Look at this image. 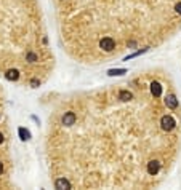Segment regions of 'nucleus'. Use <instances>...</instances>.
Segmentation results:
<instances>
[{
	"label": "nucleus",
	"instance_id": "nucleus-4",
	"mask_svg": "<svg viewBox=\"0 0 181 190\" xmlns=\"http://www.w3.org/2000/svg\"><path fill=\"white\" fill-rule=\"evenodd\" d=\"M159 171H160V161H157V160L149 161L148 163V174L149 176H156Z\"/></svg>",
	"mask_w": 181,
	"mask_h": 190
},
{
	"label": "nucleus",
	"instance_id": "nucleus-17",
	"mask_svg": "<svg viewBox=\"0 0 181 190\" xmlns=\"http://www.w3.org/2000/svg\"><path fill=\"white\" fill-rule=\"evenodd\" d=\"M2 173H3V165L0 163V174H2Z\"/></svg>",
	"mask_w": 181,
	"mask_h": 190
},
{
	"label": "nucleus",
	"instance_id": "nucleus-8",
	"mask_svg": "<svg viewBox=\"0 0 181 190\" xmlns=\"http://www.w3.org/2000/svg\"><path fill=\"white\" fill-rule=\"evenodd\" d=\"M5 77H7V80H10V82H16L19 78V72L16 69H10V70H7Z\"/></svg>",
	"mask_w": 181,
	"mask_h": 190
},
{
	"label": "nucleus",
	"instance_id": "nucleus-11",
	"mask_svg": "<svg viewBox=\"0 0 181 190\" xmlns=\"http://www.w3.org/2000/svg\"><path fill=\"white\" fill-rule=\"evenodd\" d=\"M127 74V69H111L108 72V75H111V77H116V75H124Z\"/></svg>",
	"mask_w": 181,
	"mask_h": 190
},
{
	"label": "nucleus",
	"instance_id": "nucleus-16",
	"mask_svg": "<svg viewBox=\"0 0 181 190\" xmlns=\"http://www.w3.org/2000/svg\"><path fill=\"white\" fill-rule=\"evenodd\" d=\"M3 139H5V137H3V134L0 133V144H2V142H3Z\"/></svg>",
	"mask_w": 181,
	"mask_h": 190
},
{
	"label": "nucleus",
	"instance_id": "nucleus-5",
	"mask_svg": "<svg viewBox=\"0 0 181 190\" xmlns=\"http://www.w3.org/2000/svg\"><path fill=\"white\" fill-rule=\"evenodd\" d=\"M165 105H167L168 109H176L178 107V99H176L173 94H167V98H165Z\"/></svg>",
	"mask_w": 181,
	"mask_h": 190
},
{
	"label": "nucleus",
	"instance_id": "nucleus-14",
	"mask_svg": "<svg viewBox=\"0 0 181 190\" xmlns=\"http://www.w3.org/2000/svg\"><path fill=\"white\" fill-rule=\"evenodd\" d=\"M31 85H32V88H37V86H39V85H40V82H39V80H37V78H34V80H32V82H31Z\"/></svg>",
	"mask_w": 181,
	"mask_h": 190
},
{
	"label": "nucleus",
	"instance_id": "nucleus-6",
	"mask_svg": "<svg viewBox=\"0 0 181 190\" xmlns=\"http://www.w3.org/2000/svg\"><path fill=\"white\" fill-rule=\"evenodd\" d=\"M55 187L56 189H71V182L66 177H60V179L55 181Z\"/></svg>",
	"mask_w": 181,
	"mask_h": 190
},
{
	"label": "nucleus",
	"instance_id": "nucleus-7",
	"mask_svg": "<svg viewBox=\"0 0 181 190\" xmlns=\"http://www.w3.org/2000/svg\"><path fill=\"white\" fill-rule=\"evenodd\" d=\"M151 93H152L154 98H160V94H162V86H160V83H157V82L151 83Z\"/></svg>",
	"mask_w": 181,
	"mask_h": 190
},
{
	"label": "nucleus",
	"instance_id": "nucleus-12",
	"mask_svg": "<svg viewBox=\"0 0 181 190\" xmlns=\"http://www.w3.org/2000/svg\"><path fill=\"white\" fill-rule=\"evenodd\" d=\"M148 48H143V50H138L136 53H133V54H130V56L125 58V61H128V59H132V58H136V56H140V54H143V53H146Z\"/></svg>",
	"mask_w": 181,
	"mask_h": 190
},
{
	"label": "nucleus",
	"instance_id": "nucleus-2",
	"mask_svg": "<svg viewBox=\"0 0 181 190\" xmlns=\"http://www.w3.org/2000/svg\"><path fill=\"white\" fill-rule=\"evenodd\" d=\"M100 48L106 51V53H111V51L116 48V40L111 37H104V38H101L100 40Z\"/></svg>",
	"mask_w": 181,
	"mask_h": 190
},
{
	"label": "nucleus",
	"instance_id": "nucleus-15",
	"mask_svg": "<svg viewBox=\"0 0 181 190\" xmlns=\"http://www.w3.org/2000/svg\"><path fill=\"white\" fill-rule=\"evenodd\" d=\"M175 10H176V13H180V14H181V2L175 5Z\"/></svg>",
	"mask_w": 181,
	"mask_h": 190
},
{
	"label": "nucleus",
	"instance_id": "nucleus-9",
	"mask_svg": "<svg viewBox=\"0 0 181 190\" xmlns=\"http://www.w3.org/2000/svg\"><path fill=\"white\" fill-rule=\"evenodd\" d=\"M119 99H120V101H124V102L132 101V99H133V94L130 93L128 90H122V91H119Z\"/></svg>",
	"mask_w": 181,
	"mask_h": 190
},
{
	"label": "nucleus",
	"instance_id": "nucleus-1",
	"mask_svg": "<svg viewBox=\"0 0 181 190\" xmlns=\"http://www.w3.org/2000/svg\"><path fill=\"white\" fill-rule=\"evenodd\" d=\"M160 126H162L164 131H172V129L176 126V121L172 115H164L160 118Z\"/></svg>",
	"mask_w": 181,
	"mask_h": 190
},
{
	"label": "nucleus",
	"instance_id": "nucleus-10",
	"mask_svg": "<svg viewBox=\"0 0 181 190\" xmlns=\"http://www.w3.org/2000/svg\"><path fill=\"white\" fill-rule=\"evenodd\" d=\"M18 134H19V139H21V141H29V139H31V133H29V129L23 128V126L18 129Z\"/></svg>",
	"mask_w": 181,
	"mask_h": 190
},
{
	"label": "nucleus",
	"instance_id": "nucleus-3",
	"mask_svg": "<svg viewBox=\"0 0 181 190\" xmlns=\"http://www.w3.org/2000/svg\"><path fill=\"white\" fill-rule=\"evenodd\" d=\"M61 121L64 126H72V125H76V121H77V115L74 112H66L64 115H63Z\"/></svg>",
	"mask_w": 181,
	"mask_h": 190
},
{
	"label": "nucleus",
	"instance_id": "nucleus-13",
	"mask_svg": "<svg viewBox=\"0 0 181 190\" xmlns=\"http://www.w3.org/2000/svg\"><path fill=\"white\" fill-rule=\"evenodd\" d=\"M27 61H29V62H35V61H37V54H35V53H27Z\"/></svg>",
	"mask_w": 181,
	"mask_h": 190
}]
</instances>
